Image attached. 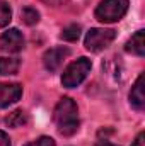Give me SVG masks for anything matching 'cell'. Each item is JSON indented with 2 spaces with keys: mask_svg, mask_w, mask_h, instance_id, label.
Segmentation results:
<instances>
[{
  "mask_svg": "<svg viewBox=\"0 0 145 146\" xmlns=\"http://www.w3.org/2000/svg\"><path fill=\"white\" fill-rule=\"evenodd\" d=\"M55 124L58 127V133L62 136H72L79 129V110H77V104L72 99L65 97L62 99L56 107H55V114H53Z\"/></svg>",
  "mask_w": 145,
  "mask_h": 146,
  "instance_id": "1",
  "label": "cell"
},
{
  "mask_svg": "<svg viewBox=\"0 0 145 146\" xmlns=\"http://www.w3.org/2000/svg\"><path fill=\"white\" fill-rule=\"evenodd\" d=\"M91 68H92V63H91V60H87V58H79L77 61L70 63V65L67 66V70L63 72V75H62V83H63V87L73 88V87L80 85V83L85 80L87 73L91 72Z\"/></svg>",
  "mask_w": 145,
  "mask_h": 146,
  "instance_id": "2",
  "label": "cell"
},
{
  "mask_svg": "<svg viewBox=\"0 0 145 146\" xmlns=\"http://www.w3.org/2000/svg\"><path fill=\"white\" fill-rule=\"evenodd\" d=\"M128 10V0H103L96 9V19L99 22H116Z\"/></svg>",
  "mask_w": 145,
  "mask_h": 146,
  "instance_id": "3",
  "label": "cell"
},
{
  "mask_svg": "<svg viewBox=\"0 0 145 146\" xmlns=\"http://www.w3.org/2000/svg\"><path fill=\"white\" fill-rule=\"evenodd\" d=\"M116 33L113 29H91L85 36V48L92 53H99L106 49L109 44L114 41Z\"/></svg>",
  "mask_w": 145,
  "mask_h": 146,
  "instance_id": "4",
  "label": "cell"
},
{
  "mask_svg": "<svg viewBox=\"0 0 145 146\" xmlns=\"http://www.w3.org/2000/svg\"><path fill=\"white\" fill-rule=\"evenodd\" d=\"M70 54V49L68 48H63V46H58V48H51L44 53L43 56V63H44V68L50 73H55L65 61V58Z\"/></svg>",
  "mask_w": 145,
  "mask_h": 146,
  "instance_id": "5",
  "label": "cell"
},
{
  "mask_svg": "<svg viewBox=\"0 0 145 146\" xmlns=\"http://www.w3.org/2000/svg\"><path fill=\"white\" fill-rule=\"evenodd\" d=\"M24 48V37L19 29H9L0 36V51L19 53Z\"/></svg>",
  "mask_w": 145,
  "mask_h": 146,
  "instance_id": "6",
  "label": "cell"
},
{
  "mask_svg": "<svg viewBox=\"0 0 145 146\" xmlns=\"http://www.w3.org/2000/svg\"><path fill=\"white\" fill-rule=\"evenodd\" d=\"M22 95V87L19 83H0V109L15 104Z\"/></svg>",
  "mask_w": 145,
  "mask_h": 146,
  "instance_id": "7",
  "label": "cell"
},
{
  "mask_svg": "<svg viewBox=\"0 0 145 146\" xmlns=\"http://www.w3.org/2000/svg\"><path fill=\"white\" fill-rule=\"evenodd\" d=\"M144 80L145 76L140 75L135 82V85L132 87V92H130V102L135 109L142 110L145 107V94H144Z\"/></svg>",
  "mask_w": 145,
  "mask_h": 146,
  "instance_id": "8",
  "label": "cell"
},
{
  "mask_svg": "<svg viewBox=\"0 0 145 146\" xmlns=\"http://www.w3.org/2000/svg\"><path fill=\"white\" fill-rule=\"evenodd\" d=\"M125 49L135 56H144L145 54V31H137L132 39L126 42Z\"/></svg>",
  "mask_w": 145,
  "mask_h": 146,
  "instance_id": "9",
  "label": "cell"
},
{
  "mask_svg": "<svg viewBox=\"0 0 145 146\" xmlns=\"http://www.w3.org/2000/svg\"><path fill=\"white\" fill-rule=\"evenodd\" d=\"M28 114L24 112V110H14V112H10L7 117H5V124L9 126V127H22V126H26L28 124Z\"/></svg>",
  "mask_w": 145,
  "mask_h": 146,
  "instance_id": "10",
  "label": "cell"
},
{
  "mask_svg": "<svg viewBox=\"0 0 145 146\" xmlns=\"http://www.w3.org/2000/svg\"><path fill=\"white\" fill-rule=\"evenodd\" d=\"M17 58H0V75H14L19 70Z\"/></svg>",
  "mask_w": 145,
  "mask_h": 146,
  "instance_id": "11",
  "label": "cell"
},
{
  "mask_svg": "<svg viewBox=\"0 0 145 146\" xmlns=\"http://www.w3.org/2000/svg\"><path fill=\"white\" fill-rule=\"evenodd\" d=\"M21 21L28 26H34L39 22V12L33 7H26L21 10Z\"/></svg>",
  "mask_w": 145,
  "mask_h": 146,
  "instance_id": "12",
  "label": "cell"
},
{
  "mask_svg": "<svg viewBox=\"0 0 145 146\" xmlns=\"http://www.w3.org/2000/svg\"><path fill=\"white\" fill-rule=\"evenodd\" d=\"M80 36V26L79 24H70L62 31V39L65 41H77Z\"/></svg>",
  "mask_w": 145,
  "mask_h": 146,
  "instance_id": "13",
  "label": "cell"
},
{
  "mask_svg": "<svg viewBox=\"0 0 145 146\" xmlns=\"http://www.w3.org/2000/svg\"><path fill=\"white\" fill-rule=\"evenodd\" d=\"M12 19V10L9 7V3L0 2V27H5Z\"/></svg>",
  "mask_w": 145,
  "mask_h": 146,
  "instance_id": "14",
  "label": "cell"
},
{
  "mask_svg": "<svg viewBox=\"0 0 145 146\" xmlns=\"http://www.w3.org/2000/svg\"><path fill=\"white\" fill-rule=\"evenodd\" d=\"M26 146H55V141H53L51 138H48V136H43V138H39L38 141L29 143V145H26Z\"/></svg>",
  "mask_w": 145,
  "mask_h": 146,
  "instance_id": "15",
  "label": "cell"
},
{
  "mask_svg": "<svg viewBox=\"0 0 145 146\" xmlns=\"http://www.w3.org/2000/svg\"><path fill=\"white\" fill-rule=\"evenodd\" d=\"M0 146H10V138L3 131H0Z\"/></svg>",
  "mask_w": 145,
  "mask_h": 146,
  "instance_id": "16",
  "label": "cell"
},
{
  "mask_svg": "<svg viewBox=\"0 0 145 146\" xmlns=\"http://www.w3.org/2000/svg\"><path fill=\"white\" fill-rule=\"evenodd\" d=\"M44 3H48V5H53V7H58V5H62V3H65L67 0H43Z\"/></svg>",
  "mask_w": 145,
  "mask_h": 146,
  "instance_id": "17",
  "label": "cell"
},
{
  "mask_svg": "<svg viewBox=\"0 0 145 146\" xmlns=\"http://www.w3.org/2000/svg\"><path fill=\"white\" fill-rule=\"evenodd\" d=\"M133 146H144V133H140V134L137 136V139H135Z\"/></svg>",
  "mask_w": 145,
  "mask_h": 146,
  "instance_id": "18",
  "label": "cell"
},
{
  "mask_svg": "<svg viewBox=\"0 0 145 146\" xmlns=\"http://www.w3.org/2000/svg\"><path fill=\"white\" fill-rule=\"evenodd\" d=\"M96 146H116V145H113V143H108V141H101V143H97Z\"/></svg>",
  "mask_w": 145,
  "mask_h": 146,
  "instance_id": "19",
  "label": "cell"
}]
</instances>
